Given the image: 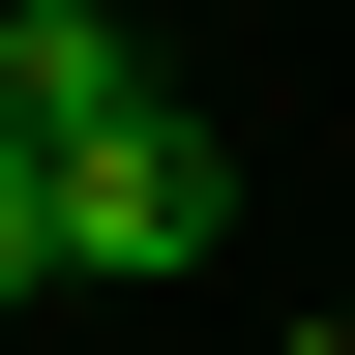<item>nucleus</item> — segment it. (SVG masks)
Instances as JSON below:
<instances>
[{"instance_id": "nucleus-1", "label": "nucleus", "mask_w": 355, "mask_h": 355, "mask_svg": "<svg viewBox=\"0 0 355 355\" xmlns=\"http://www.w3.org/2000/svg\"><path fill=\"white\" fill-rule=\"evenodd\" d=\"M207 237H237V148H207V89H148V119H89V148H60V266H89V296H178Z\"/></svg>"}, {"instance_id": "nucleus-2", "label": "nucleus", "mask_w": 355, "mask_h": 355, "mask_svg": "<svg viewBox=\"0 0 355 355\" xmlns=\"http://www.w3.org/2000/svg\"><path fill=\"white\" fill-rule=\"evenodd\" d=\"M148 30H119V0H0V119H30V148H89V119H148Z\"/></svg>"}, {"instance_id": "nucleus-3", "label": "nucleus", "mask_w": 355, "mask_h": 355, "mask_svg": "<svg viewBox=\"0 0 355 355\" xmlns=\"http://www.w3.org/2000/svg\"><path fill=\"white\" fill-rule=\"evenodd\" d=\"M0 296H60V148L0 119Z\"/></svg>"}]
</instances>
